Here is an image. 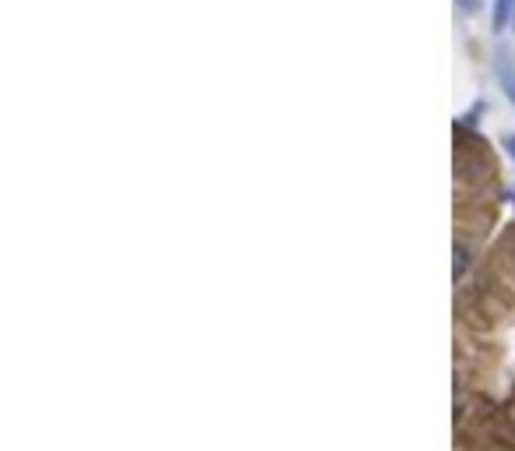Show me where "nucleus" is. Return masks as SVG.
<instances>
[{
  "label": "nucleus",
  "instance_id": "f257e3e1",
  "mask_svg": "<svg viewBox=\"0 0 515 451\" xmlns=\"http://www.w3.org/2000/svg\"><path fill=\"white\" fill-rule=\"evenodd\" d=\"M491 173V159H487L484 145L470 148L466 141L456 145V177L459 180H484Z\"/></svg>",
  "mask_w": 515,
  "mask_h": 451
},
{
  "label": "nucleus",
  "instance_id": "f03ea898",
  "mask_svg": "<svg viewBox=\"0 0 515 451\" xmlns=\"http://www.w3.org/2000/svg\"><path fill=\"white\" fill-rule=\"evenodd\" d=\"M494 74H498V82H501V92H505V99L515 106V64H508L505 57L494 64Z\"/></svg>",
  "mask_w": 515,
  "mask_h": 451
},
{
  "label": "nucleus",
  "instance_id": "7ed1b4c3",
  "mask_svg": "<svg viewBox=\"0 0 515 451\" xmlns=\"http://www.w3.org/2000/svg\"><path fill=\"white\" fill-rule=\"evenodd\" d=\"M515 22V0H494V32H505Z\"/></svg>",
  "mask_w": 515,
  "mask_h": 451
},
{
  "label": "nucleus",
  "instance_id": "20e7f679",
  "mask_svg": "<svg viewBox=\"0 0 515 451\" xmlns=\"http://www.w3.org/2000/svg\"><path fill=\"white\" fill-rule=\"evenodd\" d=\"M466 265H470V247H466V240L459 237L456 240V268H452V275H456V279H463Z\"/></svg>",
  "mask_w": 515,
  "mask_h": 451
},
{
  "label": "nucleus",
  "instance_id": "39448f33",
  "mask_svg": "<svg viewBox=\"0 0 515 451\" xmlns=\"http://www.w3.org/2000/svg\"><path fill=\"white\" fill-rule=\"evenodd\" d=\"M505 247H508V254H512V261H515V230H512V237L505 240Z\"/></svg>",
  "mask_w": 515,
  "mask_h": 451
},
{
  "label": "nucleus",
  "instance_id": "423d86ee",
  "mask_svg": "<svg viewBox=\"0 0 515 451\" xmlns=\"http://www.w3.org/2000/svg\"><path fill=\"white\" fill-rule=\"evenodd\" d=\"M459 8H463V11H473V0H459Z\"/></svg>",
  "mask_w": 515,
  "mask_h": 451
},
{
  "label": "nucleus",
  "instance_id": "0eeeda50",
  "mask_svg": "<svg viewBox=\"0 0 515 451\" xmlns=\"http://www.w3.org/2000/svg\"><path fill=\"white\" fill-rule=\"evenodd\" d=\"M512 29H515V22H512Z\"/></svg>",
  "mask_w": 515,
  "mask_h": 451
}]
</instances>
